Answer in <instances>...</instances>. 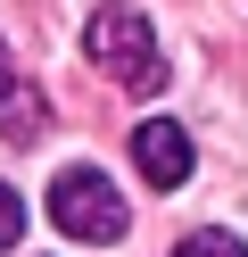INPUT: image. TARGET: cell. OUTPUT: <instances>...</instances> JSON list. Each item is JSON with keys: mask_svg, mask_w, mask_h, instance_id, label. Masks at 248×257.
<instances>
[{"mask_svg": "<svg viewBox=\"0 0 248 257\" xmlns=\"http://www.w3.org/2000/svg\"><path fill=\"white\" fill-rule=\"evenodd\" d=\"M83 50H91V67L108 75V83H124L132 100H157V91H165L157 34H149V17H141V9H124V0L91 9V25H83Z\"/></svg>", "mask_w": 248, "mask_h": 257, "instance_id": "1", "label": "cell"}, {"mask_svg": "<svg viewBox=\"0 0 248 257\" xmlns=\"http://www.w3.org/2000/svg\"><path fill=\"white\" fill-rule=\"evenodd\" d=\"M50 224H58L66 240H83V249H99V240H124V191L108 183L99 166H66L58 183H50Z\"/></svg>", "mask_w": 248, "mask_h": 257, "instance_id": "2", "label": "cell"}, {"mask_svg": "<svg viewBox=\"0 0 248 257\" xmlns=\"http://www.w3.org/2000/svg\"><path fill=\"white\" fill-rule=\"evenodd\" d=\"M132 166L149 174V191H182L190 183V133L174 116H141L132 124Z\"/></svg>", "mask_w": 248, "mask_h": 257, "instance_id": "3", "label": "cell"}, {"mask_svg": "<svg viewBox=\"0 0 248 257\" xmlns=\"http://www.w3.org/2000/svg\"><path fill=\"white\" fill-rule=\"evenodd\" d=\"M42 124H50L42 91H33V83H0V141H17V150H33V141H42Z\"/></svg>", "mask_w": 248, "mask_h": 257, "instance_id": "4", "label": "cell"}, {"mask_svg": "<svg viewBox=\"0 0 248 257\" xmlns=\"http://www.w3.org/2000/svg\"><path fill=\"white\" fill-rule=\"evenodd\" d=\"M174 257H248V249H240V232H223V224H198V232H182Z\"/></svg>", "mask_w": 248, "mask_h": 257, "instance_id": "5", "label": "cell"}, {"mask_svg": "<svg viewBox=\"0 0 248 257\" xmlns=\"http://www.w3.org/2000/svg\"><path fill=\"white\" fill-rule=\"evenodd\" d=\"M25 240V199H17V183H0V257Z\"/></svg>", "mask_w": 248, "mask_h": 257, "instance_id": "6", "label": "cell"}, {"mask_svg": "<svg viewBox=\"0 0 248 257\" xmlns=\"http://www.w3.org/2000/svg\"><path fill=\"white\" fill-rule=\"evenodd\" d=\"M0 83H9V50H0Z\"/></svg>", "mask_w": 248, "mask_h": 257, "instance_id": "7", "label": "cell"}]
</instances>
